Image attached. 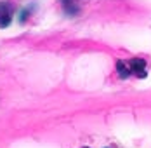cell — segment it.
Here are the masks:
<instances>
[{"label":"cell","mask_w":151,"mask_h":148,"mask_svg":"<svg viewBox=\"0 0 151 148\" xmlns=\"http://www.w3.org/2000/svg\"><path fill=\"white\" fill-rule=\"evenodd\" d=\"M12 19V5L9 2L0 4V28H5Z\"/></svg>","instance_id":"7a4b0ae2"},{"label":"cell","mask_w":151,"mask_h":148,"mask_svg":"<svg viewBox=\"0 0 151 148\" xmlns=\"http://www.w3.org/2000/svg\"><path fill=\"white\" fill-rule=\"evenodd\" d=\"M129 68H130V73L137 75V77H146V61L141 58H134L130 61H127Z\"/></svg>","instance_id":"6da1fadb"},{"label":"cell","mask_w":151,"mask_h":148,"mask_svg":"<svg viewBox=\"0 0 151 148\" xmlns=\"http://www.w3.org/2000/svg\"><path fill=\"white\" fill-rule=\"evenodd\" d=\"M116 70H118V75H120L122 78H127L130 75V68H129L127 61H118L116 63Z\"/></svg>","instance_id":"3957f363"},{"label":"cell","mask_w":151,"mask_h":148,"mask_svg":"<svg viewBox=\"0 0 151 148\" xmlns=\"http://www.w3.org/2000/svg\"><path fill=\"white\" fill-rule=\"evenodd\" d=\"M63 5H64L66 12H70V14H75V12H78V9H76L75 4H73V0H63Z\"/></svg>","instance_id":"277c9868"}]
</instances>
